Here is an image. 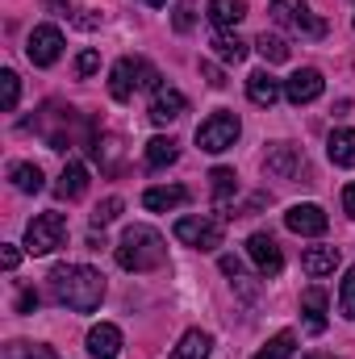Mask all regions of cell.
Returning <instances> with one entry per match:
<instances>
[{
	"mask_svg": "<svg viewBox=\"0 0 355 359\" xmlns=\"http://www.w3.org/2000/svg\"><path fill=\"white\" fill-rule=\"evenodd\" d=\"M88 355L92 359H117L121 355V330L113 322H96L88 330Z\"/></svg>",
	"mask_w": 355,
	"mask_h": 359,
	"instance_id": "13",
	"label": "cell"
},
{
	"mask_svg": "<svg viewBox=\"0 0 355 359\" xmlns=\"http://www.w3.org/2000/svg\"><path fill=\"white\" fill-rule=\"evenodd\" d=\"M201 76L209 80V88H222V84H226V80H222V72H217L213 63H201Z\"/></svg>",
	"mask_w": 355,
	"mask_h": 359,
	"instance_id": "35",
	"label": "cell"
},
{
	"mask_svg": "<svg viewBox=\"0 0 355 359\" xmlns=\"http://www.w3.org/2000/svg\"><path fill=\"white\" fill-rule=\"evenodd\" d=\"M209 351H213V339H209L205 330H188L176 343L172 359H209Z\"/></svg>",
	"mask_w": 355,
	"mask_h": 359,
	"instance_id": "23",
	"label": "cell"
},
{
	"mask_svg": "<svg viewBox=\"0 0 355 359\" xmlns=\"http://www.w3.org/2000/svg\"><path fill=\"white\" fill-rule=\"evenodd\" d=\"M305 359H318V355H305Z\"/></svg>",
	"mask_w": 355,
	"mask_h": 359,
	"instance_id": "43",
	"label": "cell"
},
{
	"mask_svg": "<svg viewBox=\"0 0 355 359\" xmlns=\"http://www.w3.org/2000/svg\"><path fill=\"white\" fill-rule=\"evenodd\" d=\"M51 292L59 305H67L76 313H92L105 301V276L88 264H59L51 271Z\"/></svg>",
	"mask_w": 355,
	"mask_h": 359,
	"instance_id": "1",
	"label": "cell"
},
{
	"mask_svg": "<svg viewBox=\"0 0 355 359\" xmlns=\"http://www.w3.org/2000/svg\"><path fill=\"white\" fill-rule=\"evenodd\" d=\"M142 4H155V8H159V4H168V0H142Z\"/></svg>",
	"mask_w": 355,
	"mask_h": 359,
	"instance_id": "42",
	"label": "cell"
},
{
	"mask_svg": "<svg viewBox=\"0 0 355 359\" xmlns=\"http://www.w3.org/2000/svg\"><path fill=\"white\" fill-rule=\"evenodd\" d=\"M339 247H309L305 255H301V268L309 271V276H330V271L339 268Z\"/></svg>",
	"mask_w": 355,
	"mask_h": 359,
	"instance_id": "22",
	"label": "cell"
},
{
	"mask_svg": "<svg viewBox=\"0 0 355 359\" xmlns=\"http://www.w3.org/2000/svg\"><path fill=\"white\" fill-rule=\"evenodd\" d=\"M222 271H226V276H234V284H243V264H239L234 255H222Z\"/></svg>",
	"mask_w": 355,
	"mask_h": 359,
	"instance_id": "34",
	"label": "cell"
},
{
	"mask_svg": "<svg viewBox=\"0 0 355 359\" xmlns=\"http://www.w3.org/2000/svg\"><path fill=\"white\" fill-rule=\"evenodd\" d=\"M339 309H343V318H355V268H347L343 284H339Z\"/></svg>",
	"mask_w": 355,
	"mask_h": 359,
	"instance_id": "32",
	"label": "cell"
},
{
	"mask_svg": "<svg viewBox=\"0 0 355 359\" xmlns=\"http://www.w3.org/2000/svg\"><path fill=\"white\" fill-rule=\"evenodd\" d=\"M255 50L264 55V63H284V59H288V42H284L280 34H267V29L255 38Z\"/></svg>",
	"mask_w": 355,
	"mask_h": 359,
	"instance_id": "28",
	"label": "cell"
},
{
	"mask_svg": "<svg viewBox=\"0 0 355 359\" xmlns=\"http://www.w3.org/2000/svg\"><path fill=\"white\" fill-rule=\"evenodd\" d=\"M51 8H59V13H67V0H46Z\"/></svg>",
	"mask_w": 355,
	"mask_h": 359,
	"instance_id": "41",
	"label": "cell"
},
{
	"mask_svg": "<svg viewBox=\"0 0 355 359\" xmlns=\"http://www.w3.org/2000/svg\"><path fill=\"white\" fill-rule=\"evenodd\" d=\"M138 88H159V72L147 59H117L109 72V92L113 100H130Z\"/></svg>",
	"mask_w": 355,
	"mask_h": 359,
	"instance_id": "4",
	"label": "cell"
},
{
	"mask_svg": "<svg viewBox=\"0 0 355 359\" xmlns=\"http://www.w3.org/2000/svg\"><path fill=\"white\" fill-rule=\"evenodd\" d=\"M8 180H13L17 192H29V196L42 192V168H38V163H13V168H8Z\"/></svg>",
	"mask_w": 355,
	"mask_h": 359,
	"instance_id": "24",
	"label": "cell"
},
{
	"mask_svg": "<svg viewBox=\"0 0 355 359\" xmlns=\"http://www.w3.org/2000/svg\"><path fill=\"white\" fill-rule=\"evenodd\" d=\"M176 29H180V34H184V29H192V8H188V4H180V8H176Z\"/></svg>",
	"mask_w": 355,
	"mask_h": 359,
	"instance_id": "37",
	"label": "cell"
},
{
	"mask_svg": "<svg viewBox=\"0 0 355 359\" xmlns=\"http://www.w3.org/2000/svg\"><path fill=\"white\" fill-rule=\"evenodd\" d=\"M25 55H29L34 67L59 63V55H63V29H59V25H38V29L25 38Z\"/></svg>",
	"mask_w": 355,
	"mask_h": 359,
	"instance_id": "8",
	"label": "cell"
},
{
	"mask_svg": "<svg viewBox=\"0 0 355 359\" xmlns=\"http://www.w3.org/2000/svg\"><path fill=\"white\" fill-rule=\"evenodd\" d=\"M76 25H84V29H96V25H100V17H92V8H80Z\"/></svg>",
	"mask_w": 355,
	"mask_h": 359,
	"instance_id": "40",
	"label": "cell"
},
{
	"mask_svg": "<svg viewBox=\"0 0 355 359\" xmlns=\"http://www.w3.org/2000/svg\"><path fill=\"white\" fill-rule=\"evenodd\" d=\"M55 192H59L63 201H80V196L88 192V168L72 159V163L63 168V176H59V184H55Z\"/></svg>",
	"mask_w": 355,
	"mask_h": 359,
	"instance_id": "18",
	"label": "cell"
},
{
	"mask_svg": "<svg viewBox=\"0 0 355 359\" xmlns=\"http://www.w3.org/2000/svg\"><path fill=\"white\" fill-rule=\"evenodd\" d=\"M176 234L184 247H196V251H217L222 247V222L209 217V213H188L176 222Z\"/></svg>",
	"mask_w": 355,
	"mask_h": 359,
	"instance_id": "6",
	"label": "cell"
},
{
	"mask_svg": "<svg viewBox=\"0 0 355 359\" xmlns=\"http://www.w3.org/2000/svg\"><path fill=\"white\" fill-rule=\"evenodd\" d=\"M326 88V80H322V72L318 67H301V72H293L288 80H284V96H288V104H309V100H318Z\"/></svg>",
	"mask_w": 355,
	"mask_h": 359,
	"instance_id": "11",
	"label": "cell"
},
{
	"mask_svg": "<svg viewBox=\"0 0 355 359\" xmlns=\"http://www.w3.org/2000/svg\"><path fill=\"white\" fill-rule=\"evenodd\" d=\"M142 205H147L151 213H168V209H180V205H188V188H184V184L147 188V192H142Z\"/></svg>",
	"mask_w": 355,
	"mask_h": 359,
	"instance_id": "15",
	"label": "cell"
},
{
	"mask_svg": "<svg viewBox=\"0 0 355 359\" xmlns=\"http://www.w3.org/2000/svg\"><path fill=\"white\" fill-rule=\"evenodd\" d=\"M284 226H288L293 234H305V238H318V234H326V226H330V217L322 213V205H314V201H305V205H288V213H284Z\"/></svg>",
	"mask_w": 355,
	"mask_h": 359,
	"instance_id": "10",
	"label": "cell"
},
{
	"mask_svg": "<svg viewBox=\"0 0 355 359\" xmlns=\"http://www.w3.org/2000/svg\"><path fill=\"white\" fill-rule=\"evenodd\" d=\"M163 259H168V243H163L159 230H151V226H126V234L117 243V264L121 268L155 271V268H163Z\"/></svg>",
	"mask_w": 355,
	"mask_h": 359,
	"instance_id": "2",
	"label": "cell"
},
{
	"mask_svg": "<svg viewBox=\"0 0 355 359\" xmlns=\"http://www.w3.org/2000/svg\"><path fill=\"white\" fill-rule=\"evenodd\" d=\"M180 159L176 138H151L147 142V168H172Z\"/></svg>",
	"mask_w": 355,
	"mask_h": 359,
	"instance_id": "25",
	"label": "cell"
},
{
	"mask_svg": "<svg viewBox=\"0 0 355 359\" xmlns=\"http://www.w3.org/2000/svg\"><path fill=\"white\" fill-rule=\"evenodd\" d=\"M4 359H59L55 347H42V343H8Z\"/></svg>",
	"mask_w": 355,
	"mask_h": 359,
	"instance_id": "29",
	"label": "cell"
},
{
	"mask_svg": "<svg viewBox=\"0 0 355 359\" xmlns=\"http://www.w3.org/2000/svg\"><path fill=\"white\" fill-rule=\"evenodd\" d=\"M301 313H305L309 334H322V330H326V292H322L318 284L301 292Z\"/></svg>",
	"mask_w": 355,
	"mask_h": 359,
	"instance_id": "17",
	"label": "cell"
},
{
	"mask_svg": "<svg viewBox=\"0 0 355 359\" xmlns=\"http://www.w3.org/2000/svg\"><path fill=\"white\" fill-rule=\"evenodd\" d=\"M67 243V217L63 213H38L29 226H25V251L29 255H51Z\"/></svg>",
	"mask_w": 355,
	"mask_h": 359,
	"instance_id": "5",
	"label": "cell"
},
{
	"mask_svg": "<svg viewBox=\"0 0 355 359\" xmlns=\"http://www.w3.org/2000/svg\"><path fill=\"white\" fill-rule=\"evenodd\" d=\"M96 67H100V55H96V50H84V55L76 59V72H80L84 80H88V76H96Z\"/></svg>",
	"mask_w": 355,
	"mask_h": 359,
	"instance_id": "33",
	"label": "cell"
},
{
	"mask_svg": "<svg viewBox=\"0 0 355 359\" xmlns=\"http://www.w3.org/2000/svg\"><path fill=\"white\" fill-rule=\"evenodd\" d=\"M17 100H21V80H17V72H0V109L13 113Z\"/></svg>",
	"mask_w": 355,
	"mask_h": 359,
	"instance_id": "30",
	"label": "cell"
},
{
	"mask_svg": "<svg viewBox=\"0 0 355 359\" xmlns=\"http://www.w3.org/2000/svg\"><path fill=\"white\" fill-rule=\"evenodd\" d=\"M239 134H243L239 113L217 109V113H209V117L196 126V147H201V151H209V155H222V151H230V147L239 142Z\"/></svg>",
	"mask_w": 355,
	"mask_h": 359,
	"instance_id": "3",
	"label": "cell"
},
{
	"mask_svg": "<svg viewBox=\"0 0 355 359\" xmlns=\"http://www.w3.org/2000/svg\"><path fill=\"white\" fill-rule=\"evenodd\" d=\"M184 109H188V100H184V92H176V88H155V96H151V121H155V126L176 121Z\"/></svg>",
	"mask_w": 355,
	"mask_h": 359,
	"instance_id": "14",
	"label": "cell"
},
{
	"mask_svg": "<svg viewBox=\"0 0 355 359\" xmlns=\"http://www.w3.org/2000/svg\"><path fill=\"white\" fill-rule=\"evenodd\" d=\"M247 96H251V104L272 109V104L284 96V84H280V80H272L267 72H251V76H247Z\"/></svg>",
	"mask_w": 355,
	"mask_h": 359,
	"instance_id": "16",
	"label": "cell"
},
{
	"mask_svg": "<svg viewBox=\"0 0 355 359\" xmlns=\"http://www.w3.org/2000/svg\"><path fill=\"white\" fill-rule=\"evenodd\" d=\"M34 305H38V292H29V288H25V292L17 297V313H34Z\"/></svg>",
	"mask_w": 355,
	"mask_h": 359,
	"instance_id": "36",
	"label": "cell"
},
{
	"mask_svg": "<svg viewBox=\"0 0 355 359\" xmlns=\"http://www.w3.org/2000/svg\"><path fill=\"white\" fill-rule=\"evenodd\" d=\"M264 172L272 180H297L305 172V155H301V147H293V142H272L264 155Z\"/></svg>",
	"mask_w": 355,
	"mask_h": 359,
	"instance_id": "9",
	"label": "cell"
},
{
	"mask_svg": "<svg viewBox=\"0 0 355 359\" xmlns=\"http://www.w3.org/2000/svg\"><path fill=\"white\" fill-rule=\"evenodd\" d=\"M272 17H276L284 29L301 34V38H326V21L314 17L305 0H272Z\"/></svg>",
	"mask_w": 355,
	"mask_h": 359,
	"instance_id": "7",
	"label": "cell"
},
{
	"mask_svg": "<svg viewBox=\"0 0 355 359\" xmlns=\"http://www.w3.org/2000/svg\"><path fill=\"white\" fill-rule=\"evenodd\" d=\"M326 155L335 168H355V130H335L326 138Z\"/></svg>",
	"mask_w": 355,
	"mask_h": 359,
	"instance_id": "19",
	"label": "cell"
},
{
	"mask_svg": "<svg viewBox=\"0 0 355 359\" xmlns=\"http://www.w3.org/2000/svg\"><path fill=\"white\" fill-rule=\"evenodd\" d=\"M247 255L260 268V276H280V268H284V255H280V247H276L272 234H251L247 238Z\"/></svg>",
	"mask_w": 355,
	"mask_h": 359,
	"instance_id": "12",
	"label": "cell"
},
{
	"mask_svg": "<svg viewBox=\"0 0 355 359\" xmlns=\"http://www.w3.org/2000/svg\"><path fill=\"white\" fill-rule=\"evenodd\" d=\"M0 264H4V268L13 271L17 264H21V251H17V247H4V251H0Z\"/></svg>",
	"mask_w": 355,
	"mask_h": 359,
	"instance_id": "38",
	"label": "cell"
},
{
	"mask_svg": "<svg viewBox=\"0 0 355 359\" xmlns=\"http://www.w3.org/2000/svg\"><path fill=\"white\" fill-rule=\"evenodd\" d=\"M247 17V0H209V21L217 29H234Z\"/></svg>",
	"mask_w": 355,
	"mask_h": 359,
	"instance_id": "21",
	"label": "cell"
},
{
	"mask_svg": "<svg viewBox=\"0 0 355 359\" xmlns=\"http://www.w3.org/2000/svg\"><path fill=\"white\" fill-rule=\"evenodd\" d=\"M209 46H213V55H217L222 63H243V59H247V42H243L239 34H230V29H217V34L209 38Z\"/></svg>",
	"mask_w": 355,
	"mask_h": 359,
	"instance_id": "20",
	"label": "cell"
},
{
	"mask_svg": "<svg viewBox=\"0 0 355 359\" xmlns=\"http://www.w3.org/2000/svg\"><path fill=\"white\" fill-rule=\"evenodd\" d=\"M293 351H297V334H293V330H280L276 339H267L264 351L251 355V359H293Z\"/></svg>",
	"mask_w": 355,
	"mask_h": 359,
	"instance_id": "26",
	"label": "cell"
},
{
	"mask_svg": "<svg viewBox=\"0 0 355 359\" xmlns=\"http://www.w3.org/2000/svg\"><path fill=\"white\" fill-rule=\"evenodd\" d=\"M209 188H213L217 205H226V201L239 192V176H234L230 168H213V172H209Z\"/></svg>",
	"mask_w": 355,
	"mask_h": 359,
	"instance_id": "27",
	"label": "cell"
},
{
	"mask_svg": "<svg viewBox=\"0 0 355 359\" xmlns=\"http://www.w3.org/2000/svg\"><path fill=\"white\" fill-rule=\"evenodd\" d=\"M117 213H121V196H105V201H100V205L92 209V226L100 230V226H109V222H113Z\"/></svg>",
	"mask_w": 355,
	"mask_h": 359,
	"instance_id": "31",
	"label": "cell"
},
{
	"mask_svg": "<svg viewBox=\"0 0 355 359\" xmlns=\"http://www.w3.org/2000/svg\"><path fill=\"white\" fill-rule=\"evenodd\" d=\"M343 213H347V217H355V184H347V188H343Z\"/></svg>",
	"mask_w": 355,
	"mask_h": 359,
	"instance_id": "39",
	"label": "cell"
}]
</instances>
